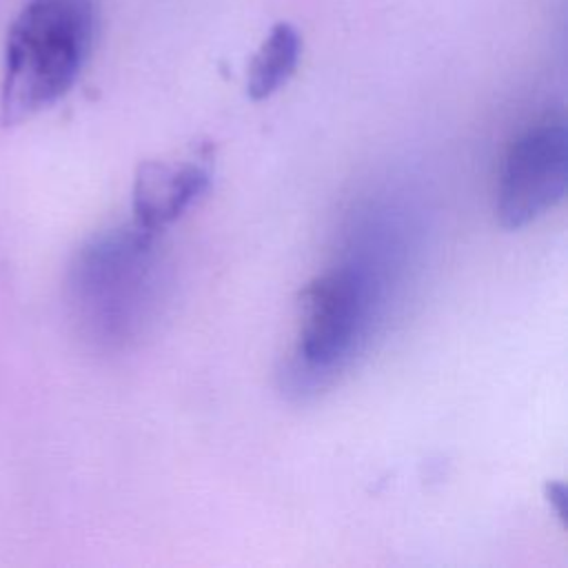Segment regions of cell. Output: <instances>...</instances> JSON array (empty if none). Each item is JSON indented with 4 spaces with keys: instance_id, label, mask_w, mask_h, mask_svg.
<instances>
[{
    "instance_id": "277c9868",
    "label": "cell",
    "mask_w": 568,
    "mask_h": 568,
    "mask_svg": "<svg viewBox=\"0 0 568 568\" xmlns=\"http://www.w3.org/2000/svg\"><path fill=\"white\" fill-rule=\"evenodd\" d=\"M568 184V133L561 118H544L508 146L497 182V220L521 229L557 206Z\"/></svg>"
},
{
    "instance_id": "7a4b0ae2",
    "label": "cell",
    "mask_w": 568,
    "mask_h": 568,
    "mask_svg": "<svg viewBox=\"0 0 568 568\" xmlns=\"http://www.w3.org/2000/svg\"><path fill=\"white\" fill-rule=\"evenodd\" d=\"M93 33V0H29L7 33L0 122L20 124L62 100L84 69Z\"/></svg>"
},
{
    "instance_id": "5b68a950",
    "label": "cell",
    "mask_w": 568,
    "mask_h": 568,
    "mask_svg": "<svg viewBox=\"0 0 568 568\" xmlns=\"http://www.w3.org/2000/svg\"><path fill=\"white\" fill-rule=\"evenodd\" d=\"M209 182L211 158L204 149L142 162L133 180V222L162 231L206 191Z\"/></svg>"
},
{
    "instance_id": "3957f363",
    "label": "cell",
    "mask_w": 568,
    "mask_h": 568,
    "mask_svg": "<svg viewBox=\"0 0 568 568\" xmlns=\"http://www.w3.org/2000/svg\"><path fill=\"white\" fill-rule=\"evenodd\" d=\"M373 308L371 275L355 264L333 266L300 295V331L282 371L295 393L328 384L355 355Z\"/></svg>"
},
{
    "instance_id": "52a82bcc",
    "label": "cell",
    "mask_w": 568,
    "mask_h": 568,
    "mask_svg": "<svg viewBox=\"0 0 568 568\" xmlns=\"http://www.w3.org/2000/svg\"><path fill=\"white\" fill-rule=\"evenodd\" d=\"M546 497L552 504L555 513L564 519V513H566V490H564V484L561 481L546 484Z\"/></svg>"
},
{
    "instance_id": "8992f818",
    "label": "cell",
    "mask_w": 568,
    "mask_h": 568,
    "mask_svg": "<svg viewBox=\"0 0 568 568\" xmlns=\"http://www.w3.org/2000/svg\"><path fill=\"white\" fill-rule=\"evenodd\" d=\"M300 51L302 40L295 27L288 22H277L251 60L246 78L248 95L253 100H266L280 91L295 73Z\"/></svg>"
},
{
    "instance_id": "6da1fadb",
    "label": "cell",
    "mask_w": 568,
    "mask_h": 568,
    "mask_svg": "<svg viewBox=\"0 0 568 568\" xmlns=\"http://www.w3.org/2000/svg\"><path fill=\"white\" fill-rule=\"evenodd\" d=\"M155 235L131 222L93 235L75 251L64 295L71 322L89 346L115 351L144 328L158 284Z\"/></svg>"
}]
</instances>
